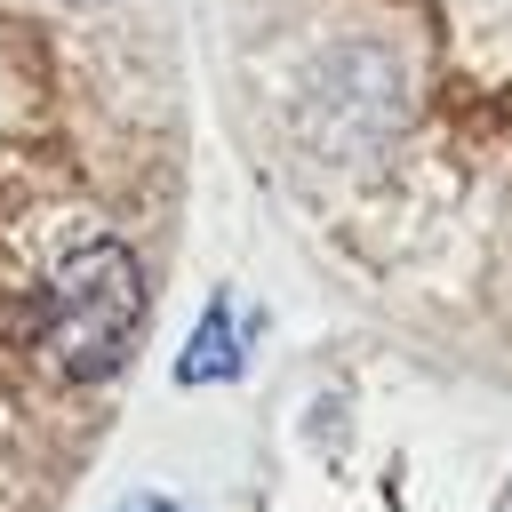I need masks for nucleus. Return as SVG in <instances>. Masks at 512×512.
Returning a JSON list of instances; mask_svg holds the SVG:
<instances>
[{"label":"nucleus","instance_id":"f257e3e1","mask_svg":"<svg viewBox=\"0 0 512 512\" xmlns=\"http://www.w3.org/2000/svg\"><path fill=\"white\" fill-rule=\"evenodd\" d=\"M136 320H144V280H136L128 248L104 240V232L64 248L48 264V280L32 288V352L64 384L120 376V360L136 344Z\"/></svg>","mask_w":512,"mask_h":512},{"label":"nucleus","instance_id":"f03ea898","mask_svg":"<svg viewBox=\"0 0 512 512\" xmlns=\"http://www.w3.org/2000/svg\"><path fill=\"white\" fill-rule=\"evenodd\" d=\"M232 368H240V352H232V304H208V320H200V336L184 344L176 376H184V384H224Z\"/></svg>","mask_w":512,"mask_h":512},{"label":"nucleus","instance_id":"7ed1b4c3","mask_svg":"<svg viewBox=\"0 0 512 512\" xmlns=\"http://www.w3.org/2000/svg\"><path fill=\"white\" fill-rule=\"evenodd\" d=\"M120 512H176V504H168V496H128Z\"/></svg>","mask_w":512,"mask_h":512}]
</instances>
